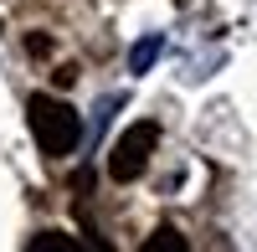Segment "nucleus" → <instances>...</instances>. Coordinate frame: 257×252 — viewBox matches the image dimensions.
<instances>
[{"mask_svg":"<svg viewBox=\"0 0 257 252\" xmlns=\"http://www.w3.org/2000/svg\"><path fill=\"white\" fill-rule=\"evenodd\" d=\"M26 118H31V134H36V150L47 155V160H62V155H72L77 150V139H82V118L72 103H62L52 93H36L26 103Z\"/></svg>","mask_w":257,"mask_h":252,"instance_id":"f257e3e1","label":"nucleus"},{"mask_svg":"<svg viewBox=\"0 0 257 252\" xmlns=\"http://www.w3.org/2000/svg\"><path fill=\"white\" fill-rule=\"evenodd\" d=\"M26 252H82V247H77V237H67V232H36V237L26 242Z\"/></svg>","mask_w":257,"mask_h":252,"instance_id":"20e7f679","label":"nucleus"},{"mask_svg":"<svg viewBox=\"0 0 257 252\" xmlns=\"http://www.w3.org/2000/svg\"><path fill=\"white\" fill-rule=\"evenodd\" d=\"M139 252H185V237L165 221V226H155V232L144 237V247H139Z\"/></svg>","mask_w":257,"mask_h":252,"instance_id":"7ed1b4c3","label":"nucleus"},{"mask_svg":"<svg viewBox=\"0 0 257 252\" xmlns=\"http://www.w3.org/2000/svg\"><path fill=\"white\" fill-rule=\"evenodd\" d=\"M155 144H160V123H149V118L128 123L123 139L113 144V155H108V175L113 180H139L144 165H149V155H155Z\"/></svg>","mask_w":257,"mask_h":252,"instance_id":"f03ea898","label":"nucleus"}]
</instances>
